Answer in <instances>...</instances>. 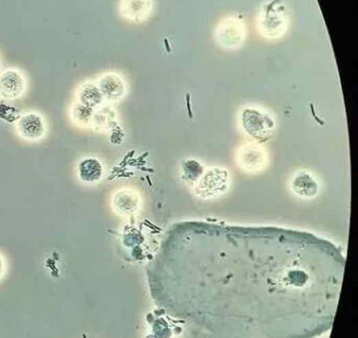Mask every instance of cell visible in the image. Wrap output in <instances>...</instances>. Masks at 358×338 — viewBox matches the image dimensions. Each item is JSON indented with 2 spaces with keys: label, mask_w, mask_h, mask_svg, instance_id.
I'll use <instances>...</instances> for the list:
<instances>
[{
  "label": "cell",
  "mask_w": 358,
  "mask_h": 338,
  "mask_svg": "<svg viewBox=\"0 0 358 338\" xmlns=\"http://www.w3.org/2000/svg\"><path fill=\"white\" fill-rule=\"evenodd\" d=\"M79 97L81 103L85 105H97L103 99L98 85L93 83H85L79 91Z\"/></svg>",
  "instance_id": "obj_6"
},
{
  "label": "cell",
  "mask_w": 358,
  "mask_h": 338,
  "mask_svg": "<svg viewBox=\"0 0 358 338\" xmlns=\"http://www.w3.org/2000/svg\"><path fill=\"white\" fill-rule=\"evenodd\" d=\"M27 89V81L21 70L9 67L0 73V97L14 101L25 94Z\"/></svg>",
  "instance_id": "obj_1"
},
{
  "label": "cell",
  "mask_w": 358,
  "mask_h": 338,
  "mask_svg": "<svg viewBox=\"0 0 358 338\" xmlns=\"http://www.w3.org/2000/svg\"><path fill=\"white\" fill-rule=\"evenodd\" d=\"M99 91L101 96L107 101H117L125 94V83L116 73H107L99 78Z\"/></svg>",
  "instance_id": "obj_3"
},
{
  "label": "cell",
  "mask_w": 358,
  "mask_h": 338,
  "mask_svg": "<svg viewBox=\"0 0 358 338\" xmlns=\"http://www.w3.org/2000/svg\"><path fill=\"white\" fill-rule=\"evenodd\" d=\"M150 11V0H121L120 15L133 23H139Z\"/></svg>",
  "instance_id": "obj_4"
},
{
  "label": "cell",
  "mask_w": 358,
  "mask_h": 338,
  "mask_svg": "<svg viewBox=\"0 0 358 338\" xmlns=\"http://www.w3.org/2000/svg\"><path fill=\"white\" fill-rule=\"evenodd\" d=\"M293 188L296 192L305 195V196H312L317 191L315 182L308 175H300V177H298L294 180Z\"/></svg>",
  "instance_id": "obj_7"
},
{
  "label": "cell",
  "mask_w": 358,
  "mask_h": 338,
  "mask_svg": "<svg viewBox=\"0 0 358 338\" xmlns=\"http://www.w3.org/2000/svg\"><path fill=\"white\" fill-rule=\"evenodd\" d=\"M3 258L0 257V276L3 275Z\"/></svg>",
  "instance_id": "obj_8"
},
{
  "label": "cell",
  "mask_w": 358,
  "mask_h": 338,
  "mask_svg": "<svg viewBox=\"0 0 358 338\" xmlns=\"http://www.w3.org/2000/svg\"><path fill=\"white\" fill-rule=\"evenodd\" d=\"M17 130L19 135L27 140H38L45 133V120L37 113H25L18 120Z\"/></svg>",
  "instance_id": "obj_2"
},
{
  "label": "cell",
  "mask_w": 358,
  "mask_h": 338,
  "mask_svg": "<svg viewBox=\"0 0 358 338\" xmlns=\"http://www.w3.org/2000/svg\"><path fill=\"white\" fill-rule=\"evenodd\" d=\"M104 174L102 164L98 159L87 157L82 159L78 165V176L85 184H96Z\"/></svg>",
  "instance_id": "obj_5"
}]
</instances>
